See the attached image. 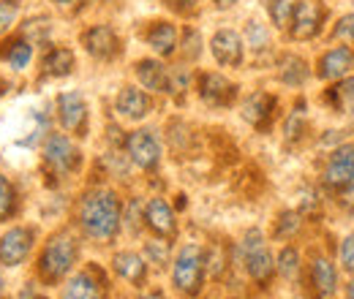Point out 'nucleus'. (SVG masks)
<instances>
[{
    "instance_id": "1",
    "label": "nucleus",
    "mask_w": 354,
    "mask_h": 299,
    "mask_svg": "<svg viewBox=\"0 0 354 299\" xmlns=\"http://www.w3.org/2000/svg\"><path fill=\"white\" fill-rule=\"evenodd\" d=\"M80 226L90 240L98 242H109L115 240V234L120 231V220H123V207L115 191L109 188H95L82 196L80 202Z\"/></svg>"
},
{
    "instance_id": "2",
    "label": "nucleus",
    "mask_w": 354,
    "mask_h": 299,
    "mask_svg": "<svg viewBox=\"0 0 354 299\" xmlns=\"http://www.w3.org/2000/svg\"><path fill=\"white\" fill-rule=\"evenodd\" d=\"M77 256H80V245H77V237L71 231H57L49 237L44 253H41V261H39V272L46 283H57L63 280L74 264H77Z\"/></svg>"
},
{
    "instance_id": "3",
    "label": "nucleus",
    "mask_w": 354,
    "mask_h": 299,
    "mask_svg": "<svg viewBox=\"0 0 354 299\" xmlns=\"http://www.w3.org/2000/svg\"><path fill=\"white\" fill-rule=\"evenodd\" d=\"M205 269H207V256H205L202 245H196V242L183 245L172 264V286L185 297H196L202 291Z\"/></svg>"
},
{
    "instance_id": "4",
    "label": "nucleus",
    "mask_w": 354,
    "mask_h": 299,
    "mask_svg": "<svg viewBox=\"0 0 354 299\" xmlns=\"http://www.w3.org/2000/svg\"><path fill=\"white\" fill-rule=\"evenodd\" d=\"M240 258H243L245 272L257 283H267L275 275V258L270 253V248H267L265 242V234L259 229H251L243 237V242H240Z\"/></svg>"
},
{
    "instance_id": "5",
    "label": "nucleus",
    "mask_w": 354,
    "mask_h": 299,
    "mask_svg": "<svg viewBox=\"0 0 354 299\" xmlns=\"http://www.w3.org/2000/svg\"><path fill=\"white\" fill-rule=\"evenodd\" d=\"M327 19V6L319 0H297L292 19H289V33L295 41H310L322 33V25Z\"/></svg>"
},
{
    "instance_id": "6",
    "label": "nucleus",
    "mask_w": 354,
    "mask_h": 299,
    "mask_svg": "<svg viewBox=\"0 0 354 299\" xmlns=\"http://www.w3.org/2000/svg\"><path fill=\"white\" fill-rule=\"evenodd\" d=\"M322 182L333 191H344L346 185L354 182V144H341L333 150V155L327 158L324 171H322Z\"/></svg>"
},
{
    "instance_id": "7",
    "label": "nucleus",
    "mask_w": 354,
    "mask_h": 299,
    "mask_svg": "<svg viewBox=\"0 0 354 299\" xmlns=\"http://www.w3.org/2000/svg\"><path fill=\"white\" fill-rule=\"evenodd\" d=\"M126 153H129L133 166H139L145 171H153L161 161V144H158L156 133L145 128L131 131L126 136Z\"/></svg>"
},
{
    "instance_id": "8",
    "label": "nucleus",
    "mask_w": 354,
    "mask_h": 299,
    "mask_svg": "<svg viewBox=\"0 0 354 299\" xmlns=\"http://www.w3.org/2000/svg\"><path fill=\"white\" fill-rule=\"evenodd\" d=\"M352 68H354V49L349 44L333 46V49L322 52L319 60H316V77L322 82H338V79L349 77Z\"/></svg>"
},
{
    "instance_id": "9",
    "label": "nucleus",
    "mask_w": 354,
    "mask_h": 299,
    "mask_svg": "<svg viewBox=\"0 0 354 299\" xmlns=\"http://www.w3.org/2000/svg\"><path fill=\"white\" fill-rule=\"evenodd\" d=\"M44 161L46 166L57 174H68L80 164V150L66 133H49L44 142Z\"/></svg>"
},
{
    "instance_id": "10",
    "label": "nucleus",
    "mask_w": 354,
    "mask_h": 299,
    "mask_svg": "<svg viewBox=\"0 0 354 299\" xmlns=\"http://www.w3.org/2000/svg\"><path fill=\"white\" fill-rule=\"evenodd\" d=\"M60 299H106V280L93 267L80 269L66 280Z\"/></svg>"
},
{
    "instance_id": "11",
    "label": "nucleus",
    "mask_w": 354,
    "mask_h": 299,
    "mask_svg": "<svg viewBox=\"0 0 354 299\" xmlns=\"http://www.w3.org/2000/svg\"><path fill=\"white\" fill-rule=\"evenodd\" d=\"M210 52L216 57V63L223 68H240L245 60V41L240 39L237 30L221 28L213 39H210Z\"/></svg>"
},
{
    "instance_id": "12",
    "label": "nucleus",
    "mask_w": 354,
    "mask_h": 299,
    "mask_svg": "<svg viewBox=\"0 0 354 299\" xmlns=\"http://www.w3.org/2000/svg\"><path fill=\"white\" fill-rule=\"evenodd\" d=\"M199 98H202L207 106H213V109L232 106L234 98H237V85L229 82L223 74L207 71V74L199 77Z\"/></svg>"
},
{
    "instance_id": "13",
    "label": "nucleus",
    "mask_w": 354,
    "mask_h": 299,
    "mask_svg": "<svg viewBox=\"0 0 354 299\" xmlns=\"http://www.w3.org/2000/svg\"><path fill=\"white\" fill-rule=\"evenodd\" d=\"M57 120L68 133H82L88 123V104L85 95L71 90V93H60L57 95Z\"/></svg>"
},
{
    "instance_id": "14",
    "label": "nucleus",
    "mask_w": 354,
    "mask_h": 299,
    "mask_svg": "<svg viewBox=\"0 0 354 299\" xmlns=\"http://www.w3.org/2000/svg\"><path fill=\"white\" fill-rule=\"evenodd\" d=\"M30 248H33V231L30 229H8L3 237H0V264L6 267H19L25 264V258L30 256Z\"/></svg>"
},
{
    "instance_id": "15",
    "label": "nucleus",
    "mask_w": 354,
    "mask_h": 299,
    "mask_svg": "<svg viewBox=\"0 0 354 299\" xmlns=\"http://www.w3.org/2000/svg\"><path fill=\"white\" fill-rule=\"evenodd\" d=\"M82 46L95 60H112L120 52V39L109 25H93L82 33Z\"/></svg>"
},
{
    "instance_id": "16",
    "label": "nucleus",
    "mask_w": 354,
    "mask_h": 299,
    "mask_svg": "<svg viewBox=\"0 0 354 299\" xmlns=\"http://www.w3.org/2000/svg\"><path fill=\"white\" fill-rule=\"evenodd\" d=\"M150 109H153V101H150V95L145 93V90H139V87H123L120 93H118V98H115V112L123 117V120H131V123H139V120H145L147 115H150Z\"/></svg>"
},
{
    "instance_id": "17",
    "label": "nucleus",
    "mask_w": 354,
    "mask_h": 299,
    "mask_svg": "<svg viewBox=\"0 0 354 299\" xmlns=\"http://www.w3.org/2000/svg\"><path fill=\"white\" fill-rule=\"evenodd\" d=\"M139 85L150 93H172V68H167L161 60H139L133 66Z\"/></svg>"
},
{
    "instance_id": "18",
    "label": "nucleus",
    "mask_w": 354,
    "mask_h": 299,
    "mask_svg": "<svg viewBox=\"0 0 354 299\" xmlns=\"http://www.w3.org/2000/svg\"><path fill=\"white\" fill-rule=\"evenodd\" d=\"M145 223L150 226V231H156V234L164 237V240L175 237V231H177L175 210H172L169 202L161 199V196H156V199H150V202L145 204Z\"/></svg>"
},
{
    "instance_id": "19",
    "label": "nucleus",
    "mask_w": 354,
    "mask_h": 299,
    "mask_svg": "<svg viewBox=\"0 0 354 299\" xmlns=\"http://www.w3.org/2000/svg\"><path fill=\"white\" fill-rule=\"evenodd\" d=\"M310 289L319 299L333 297L338 291V269L330 258L316 256L310 261Z\"/></svg>"
},
{
    "instance_id": "20",
    "label": "nucleus",
    "mask_w": 354,
    "mask_h": 299,
    "mask_svg": "<svg viewBox=\"0 0 354 299\" xmlns=\"http://www.w3.org/2000/svg\"><path fill=\"white\" fill-rule=\"evenodd\" d=\"M272 109H275V98L265 90H257L243 101V120L251 123L254 128H265L272 120Z\"/></svg>"
},
{
    "instance_id": "21",
    "label": "nucleus",
    "mask_w": 354,
    "mask_h": 299,
    "mask_svg": "<svg viewBox=\"0 0 354 299\" xmlns=\"http://www.w3.org/2000/svg\"><path fill=\"white\" fill-rule=\"evenodd\" d=\"M145 41L158 57H169L177 49V28L172 22H153L145 33Z\"/></svg>"
},
{
    "instance_id": "22",
    "label": "nucleus",
    "mask_w": 354,
    "mask_h": 299,
    "mask_svg": "<svg viewBox=\"0 0 354 299\" xmlns=\"http://www.w3.org/2000/svg\"><path fill=\"white\" fill-rule=\"evenodd\" d=\"M112 269L118 272V278L129 280L131 286H142L147 280V261L133 253V251H123L112 258Z\"/></svg>"
},
{
    "instance_id": "23",
    "label": "nucleus",
    "mask_w": 354,
    "mask_h": 299,
    "mask_svg": "<svg viewBox=\"0 0 354 299\" xmlns=\"http://www.w3.org/2000/svg\"><path fill=\"white\" fill-rule=\"evenodd\" d=\"M324 101L338 115H354V77H344L324 93Z\"/></svg>"
},
{
    "instance_id": "24",
    "label": "nucleus",
    "mask_w": 354,
    "mask_h": 299,
    "mask_svg": "<svg viewBox=\"0 0 354 299\" xmlns=\"http://www.w3.org/2000/svg\"><path fill=\"white\" fill-rule=\"evenodd\" d=\"M308 77H310L308 63H306L303 57H297V55H283V57L278 60V79H281L283 85L300 87L308 82Z\"/></svg>"
},
{
    "instance_id": "25",
    "label": "nucleus",
    "mask_w": 354,
    "mask_h": 299,
    "mask_svg": "<svg viewBox=\"0 0 354 299\" xmlns=\"http://www.w3.org/2000/svg\"><path fill=\"white\" fill-rule=\"evenodd\" d=\"M74 66H77V57H74V52L68 46H55L44 57V74L55 77V79L68 77L74 71Z\"/></svg>"
},
{
    "instance_id": "26",
    "label": "nucleus",
    "mask_w": 354,
    "mask_h": 299,
    "mask_svg": "<svg viewBox=\"0 0 354 299\" xmlns=\"http://www.w3.org/2000/svg\"><path fill=\"white\" fill-rule=\"evenodd\" d=\"M300 267H303L300 264V251L295 245H283L278 258H275V272L281 278H286V280H295L300 275Z\"/></svg>"
},
{
    "instance_id": "27",
    "label": "nucleus",
    "mask_w": 354,
    "mask_h": 299,
    "mask_svg": "<svg viewBox=\"0 0 354 299\" xmlns=\"http://www.w3.org/2000/svg\"><path fill=\"white\" fill-rule=\"evenodd\" d=\"M295 6H297V0H265L267 14H270V19H272V25L278 30L289 28V19H292Z\"/></svg>"
},
{
    "instance_id": "28",
    "label": "nucleus",
    "mask_w": 354,
    "mask_h": 299,
    "mask_svg": "<svg viewBox=\"0 0 354 299\" xmlns=\"http://www.w3.org/2000/svg\"><path fill=\"white\" fill-rule=\"evenodd\" d=\"M245 41H248V49H251V52L259 55V52L270 49V30H267L259 19H251V22L245 25Z\"/></svg>"
},
{
    "instance_id": "29",
    "label": "nucleus",
    "mask_w": 354,
    "mask_h": 299,
    "mask_svg": "<svg viewBox=\"0 0 354 299\" xmlns=\"http://www.w3.org/2000/svg\"><path fill=\"white\" fill-rule=\"evenodd\" d=\"M306 128H308L306 106H297V109L289 115V120H286V126H283V133H286V139H289V142H297V139H303Z\"/></svg>"
},
{
    "instance_id": "30",
    "label": "nucleus",
    "mask_w": 354,
    "mask_h": 299,
    "mask_svg": "<svg viewBox=\"0 0 354 299\" xmlns=\"http://www.w3.org/2000/svg\"><path fill=\"white\" fill-rule=\"evenodd\" d=\"M33 57V44L30 41H17L8 46V66L14 71H22Z\"/></svg>"
},
{
    "instance_id": "31",
    "label": "nucleus",
    "mask_w": 354,
    "mask_h": 299,
    "mask_svg": "<svg viewBox=\"0 0 354 299\" xmlns=\"http://www.w3.org/2000/svg\"><path fill=\"white\" fill-rule=\"evenodd\" d=\"M300 226H303V215L300 213H281V218L275 220V234L281 240H289L300 231Z\"/></svg>"
},
{
    "instance_id": "32",
    "label": "nucleus",
    "mask_w": 354,
    "mask_h": 299,
    "mask_svg": "<svg viewBox=\"0 0 354 299\" xmlns=\"http://www.w3.org/2000/svg\"><path fill=\"white\" fill-rule=\"evenodd\" d=\"M17 210V193H14V185L0 174V220H6L8 215H14Z\"/></svg>"
},
{
    "instance_id": "33",
    "label": "nucleus",
    "mask_w": 354,
    "mask_h": 299,
    "mask_svg": "<svg viewBox=\"0 0 354 299\" xmlns=\"http://www.w3.org/2000/svg\"><path fill=\"white\" fill-rule=\"evenodd\" d=\"M338 264L344 272L354 275V229L349 234L341 237V245H338Z\"/></svg>"
},
{
    "instance_id": "34",
    "label": "nucleus",
    "mask_w": 354,
    "mask_h": 299,
    "mask_svg": "<svg viewBox=\"0 0 354 299\" xmlns=\"http://www.w3.org/2000/svg\"><path fill=\"white\" fill-rule=\"evenodd\" d=\"M19 8H22V0H0V36L17 22Z\"/></svg>"
},
{
    "instance_id": "35",
    "label": "nucleus",
    "mask_w": 354,
    "mask_h": 299,
    "mask_svg": "<svg viewBox=\"0 0 354 299\" xmlns=\"http://www.w3.org/2000/svg\"><path fill=\"white\" fill-rule=\"evenodd\" d=\"M333 39L338 44H354V14H344L338 22H335V28H333Z\"/></svg>"
},
{
    "instance_id": "36",
    "label": "nucleus",
    "mask_w": 354,
    "mask_h": 299,
    "mask_svg": "<svg viewBox=\"0 0 354 299\" xmlns=\"http://www.w3.org/2000/svg\"><path fill=\"white\" fill-rule=\"evenodd\" d=\"M145 256H147V264H167L169 261V242H161V240H153L145 245Z\"/></svg>"
},
{
    "instance_id": "37",
    "label": "nucleus",
    "mask_w": 354,
    "mask_h": 299,
    "mask_svg": "<svg viewBox=\"0 0 354 299\" xmlns=\"http://www.w3.org/2000/svg\"><path fill=\"white\" fill-rule=\"evenodd\" d=\"M199 33L196 30H185V36H183V55L188 57V60H196L199 57Z\"/></svg>"
},
{
    "instance_id": "38",
    "label": "nucleus",
    "mask_w": 354,
    "mask_h": 299,
    "mask_svg": "<svg viewBox=\"0 0 354 299\" xmlns=\"http://www.w3.org/2000/svg\"><path fill=\"white\" fill-rule=\"evenodd\" d=\"M25 33L30 36V44L44 41V39H46V33H49V25H46L44 19H33V22H28V28H25Z\"/></svg>"
},
{
    "instance_id": "39",
    "label": "nucleus",
    "mask_w": 354,
    "mask_h": 299,
    "mask_svg": "<svg viewBox=\"0 0 354 299\" xmlns=\"http://www.w3.org/2000/svg\"><path fill=\"white\" fill-rule=\"evenodd\" d=\"M164 3H167V8H172L175 14L188 17V14L196 8V3H199V0H164Z\"/></svg>"
},
{
    "instance_id": "40",
    "label": "nucleus",
    "mask_w": 354,
    "mask_h": 299,
    "mask_svg": "<svg viewBox=\"0 0 354 299\" xmlns=\"http://www.w3.org/2000/svg\"><path fill=\"white\" fill-rule=\"evenodd\" d=\"M338 193H341V207H346L349 213H354V182L346 185L344 191H338Z\"/></svg>"
},
{
    "instance_id": "41",
    "label": "nucleus",
    "mask_w": 354,
    "mask_h": 299,
    "mask_svg": "<svg viewBox=\"0 0 354 299\" xmlns=\"http://www.w3.org/2000/svg\"><path fill=\"white\" fill-rule=\"evenodd\" d=\"M240 0H216V8H221V11H226V8H234Z\"/></svg>"
},
{
    "instance_id": "42",
    "label": "nucleus",
    "mask_w": 354,
    "mask_h": 299,
    "mask_svg": "<svg viewBox=\"0 0 354 299\" xmlns=\"http://www.w3.org/2000/svg\"><path fill=\"white\" fill-rule=\"evenodd\" d=\"M139 299H164V294H161V291H145Z\"/></svg>"
},
{
    "instance_id": "43",
    "label": "nucleus",
    "mask_w": 354,
    "mask_h": 299,
    "mask_svg": "<svg viewBox=\"0 0 354 299\" xmlns=\"http://www.w3.org/2000/svg\"><path fill=\"white\" fill-rule=\"evenodd\" d=\"M346 299H354V275L349 278V283H346Z\"/></svg>"
},
{
    "instance_id": "44",
    "label": "nucleus",
    "mask_w": 354,
    "mask_h": 299,
    "mask_svg": "<svg viewBox=\"0 0 354 299\" xmlns=\"http://www.w3.org/2000/svg\"><path fill=\"white\" fill-rule=\"evenodd\" d=\"M57 6H74V3H80V0H55Z\"/></svg>"
},
{
    "instance_id": "45",
    "label": "nucleus",
    "mask_w": 354,
    "mask_h": 299,
    "mask_svg": "<svg viewBox=\"0 0 354 299\" xmlns=\"http://www.w3.org/2000/svg\"><path fill=\"white\" fill-rule=\"evenodd\" d=\"M0 289H3V280H0Z\"/></svg>"
}]
</instances>
